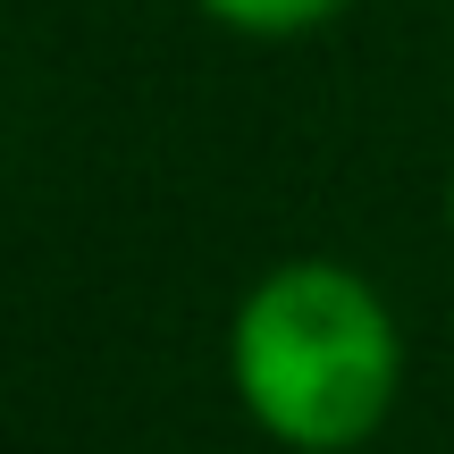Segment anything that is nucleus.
<instances>
[{
    "mask_svg": "<svg viewBox=\"0 0 454 454\" xmlns=\"http://www.w3.org/2000/svg\"><path fill=\"white\" fill-rule=\"evenodd\" d=\"M227 379L261 438L294 454H354L404 387V337L387 294L345 261H278L227 328Z\"/></svg>",
    "mask_w": 454,
    "mask_h": 454,
    "instance_id": "obj_1",
    "label": "nucleus"
},
{
    "mask_svg": "<svg viewBox=\"0 0 454 454\" xmlns=\"http://www.w3.org/2000/svg\"><path fill=\"white\" fill-rule=\"evenodd\" d=\"M194 9H211L219 26H236V34L278 43V34H311V26H328L345 0H194Z\"/></svg>",
    "mask_w": 454,
    "mask_h": 454,
    "instance_id": "obj_2",
    "label": "nucleus"
},
{
    "mask_svg": "<svg viewBox=\"0 0 454 454\" xmlns=\"http://www.w3.org/2000/svg\"><path fill=\"white\" fill-rule=\"evenodd\" d=\"M446 219H454V185H446Z\"/></svg>",
    "mask_w": 454,
    "mask_h": 454,
    "instance_id": "obj_3",
    "label": "nucleus"
}]
</instances>
